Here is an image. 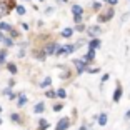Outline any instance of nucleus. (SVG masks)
Segmentation results:
<instances>
[{
	"instance_id": "nucleus-1",
	"label": "nucleus",
	"mask_w": 130,
	"mask_h": 130,
	"mask_svg": "<svg viewBox=\"0 0 130 130\" xmlns=\"http://www.w3.org/2000/svg\"><path fill=\"white\" fill-rule=\"evenodd\" d=\"M13 7H17L15 0H2L0 2V17L7 15L8 12H10V8H13Z\"/></svg>"
},
{
	"instance_id": "nucleus-2",
	"label": "nucleus",
	"mask_w": 130,
	"mask_h": 130,
	"mask_svg": "<svg viewBox=\"0 0 130 130\" xmlns=\"http://www.w3.org/2000/svg\"><path fill=\"white\" fill-rule=\"evenodd\" d=\"M75 48H77V45H63V47H58V50H57V54H55V55H69V54H72Z\"/></svg>"
},
{
	"instance_id": "nucleus-3",
	"label": "nucleus",
	"mask_w": 130,
	"mask_h": 130,
	"mask_svg": "<svg viewBox=\"0 0 130 130\" xmlns=\"http://www.w3.org/2000/svg\"><path fill=\"white\" fill-rule=\"evenodd\" d=\"M87 63L88 62L85 60V58H82V60H75V67H77V72L78 73H84V72H87Z\"/></svg>"
},
{
	"instance_id": "nucleus-4",
	"label": "nucleus",
	"mask_w": 130,
	"mask_h": 130,
	"mask_svg": "<svg viewBox=\"0 0 130 130\" xmlns=\"http://www.w3.org/2000/svg\"><path fill=\"white\" fill-rule=\"evenodd\" d=\"M69 125H70V120L67 119V117H63V119L58 120V123H57V127H55V130H67V128H69Z\"/></svg>"
},
{
	"instance_id": "nucleus-5",
	"label": "nucleus",
	"mask_w": 130,
	"mask_h": 130,
	"mask_svg": "<svg viewBox=\"0 0 130 130\" xmlns=\"http://www.w3.org/2000/svg\"><path fill=\"white\" fill-rule=\"evenodd\" d=\"M113 8H108L107 10V13H100L99 15V22H107V20H110L112 17H113Z\"/></svg>"
},
{
	"instance_id": "nucleus-6",
	"label": "nucleus",
	"mask_w": 130,
	"mask_h": 130,
	"mask_svg": "<svg viewBox=\"0 0 130 130\" xmlns=\"http://www.w3.org/2000/svg\"><path fill=\"white\" fill-rule=\"evenodd\" d=\"M57 50H58V43H48V45L45 47V54L47 55H54V54H57Z\"/></svg>"
},
{
	"instance_id": "nucleus-7",
	"label": "nucleus",
	"mask_w": 130,
	"mask_h": 130,
	"mask_svg": "<svg viewBox=\"0 0 130 130\" xmlns=\"http://www.w3.org/2000/svg\"><path fill=\"white\" fill-rule=\"evenodd\" d=\"M122 92H123V90H122V85L117 84V87H115V92H113V102H115V103L122 99Z\"/></svg>"
},
{
	"instance_id": "nucleus-8",
	"label": "nucleus",
	"mask_w": 130,
	"mask_h": 130,
	"mask_svg": "<svg viewBox=\"0 0 130 130\" xmlns=\"http://www.w3.org/2000/svg\"><path fill=\"white\" fill-rule=\"evenodd\" d=\"M100 47V40L99 38H92L90 42H88V48H93V50H97Z\"/></svg>"
},
{
	"instance_id": "nucleus-9",
	"label": "nucleus",
	"mask_w": 130,
	"mask_h": 130,
	"mask_svg": "<svg viewBox=\"0 0 130 130\" xmlns=\"http://www.w3.org/2000/svg\"><path fill=\"white\" fill-rule=\"evenodd\" d=\"M87 32H88V35H90L92 38H95V35H99V34H100V27H90Z\"/></svg>"
},
{
	"instance_id": "nucleus-10",
	"label": "nucleus",
	"mask_w": 130,
	"mask_h": 130,
	"mask_svg": "<svg viewBox=\"0 0 130 130\" xmlns=\"http://www.w3.org/2000/svg\"><path fill=\"white\" fill-rule=\"evenodd\" d=\"M72 12H73V15H82V13H84V8L75 4V5H72Z\"/></svg>"
},
{
	"instance_id": "nucleus-11",
	"label": "nucleus",
	"mask_w": 130,
	"mask_h": 130,
	"mask_svg": "<svg viewBox=\"0 0 130 130\" xmlns=\"http://www.w3.org/2000/svg\"><path fill=\"white\" fill-rule=\"evenodd\" d=\"M84 58H85V60H87V62H92L93 58H95V50H93V48H88V54L85 55Z\"/></svg>"
},
{
	"instance_id": "nucleus-12",
	"label": "nucleus",
	"mask_w": 130,
	"mask_h": 130,
	"mask_svg": "<svg viewBox=\"0 0 130 130\" xmlns=\"http://www.w3.org/2000/svg\"><path fill=\"white\" fill-rule=\"evenodd\" d=\"M43 110H45V103H42V102H38L37 105H35V108H34L35 113H42Z\"/></svg>"
},
{
	"instance_id": "nucleus-13",
	"label": "nucleus",
	"mask_w": 130,
	"mask_h": 130,
	"mask_svg": "<svg viewBox=\"0 0 130 130\" xmlns=\"http://www.w3.org/2000/svg\"><path fill=\"white\" fill-rule=\"evenodd\" d=\"M27 103V97L25 95H19V102H17V107H25Z\"/></svg>"
},
{
	"instance_id": "nucleus-14",
	"label": "nucleus",
	"mask_w": 130,
	"mask_h": 130,
	"mask_svg": "<svg viewBox=\"0 0 130 130\" xmlns=\"http://www.w3.org/2000/svg\"><path fill=\"white\" fill-rule=\"evenodd\" d=\"M97 119H99V123L103 127L105 123H107V119H108V117H107V113H100L99 117H97Z\"/></svg>"
},
{
	"instance_id": "nucleus-15",
	"label": "nucleus",
	"mask_w": 130,
	"mask_h": 130,
	"mask_svg": "<svg viewBox=\"0 0 130 130\" xmlns=\"http://www.w3.org/2000/svg\"><path fill=\"white\" fill-rule=\"evenodd\" d=\"M0 30H4V32H10V30H12V25H8L7 22H0Z\"/></svg>"
},
{
	"instance_id": "nucleus-16",
	"label": "nucleus",
	"mask_w": 130,
	"mask_h": 130,
	"mask_svg": "<svg viewBox=\"0 0 130 130\" xmlns=\"http://www.w3.org/2000/svg\"><path fill=\"white\" fill-rule=\"evenodd\" d=\"M15 10H17V13H19V15H25V13H27V8L23 7V5H17Z\"/></svg>"
},
{
	"instance_id": "nucleus-17",
	"label": "nucleus",
	"mask_w": 130,
	"mask_h": 130,
	"mask_svg": "<svg viewBox=\"0 0 130 130\" xmlns=\"http://www.w3.org/2000/svg\"><path fill=\"white\" fill-rule=\"evenodd\" d=\"M7 60V50H0V65H4Z\"/></svg>"
},
{
	"instance_id": "nucleus-18",
	"label": "nucleus",
	"mask_w": 130,
	"mask_h": 130,
	"mask_svg": "<svg viewBox=\"0 0 130 130\" xmlns=\"http://www.w3.org/2000/svg\"><path fill=\"white\" fill-rule=\"evenodd\" d=\"M72 34H73L72 28H63V30H62V35H63L65 38H70V37H72Z\"/></svg>"
},
{
	"instance_id": "nucleus-19",
	"label": "nucleus",
	"mask_w": 130,
	"mask_h": 130,
	"mask_svg": "<svg viewBox=\"0 0 130 130\" xmlns=\"http://www.w3.org/2000/svg\"><path fill=\"white\" fill-rule=\"evenodd\" d=\"M38 125H40V130H47V128H48V123H47L43 119L38 120Z\"/></svg>"
},
{
	"instance_id": "nucleus-20",
	"label": "nucleus",
	"mask_w": 130,
	"mask_h": 130,
	"mask_svg": "<svg viewBox=\"0 0 130 130\" xmlns=\"http://www.w3.org/2000/svg\"><path fill=\"white\" fill-rule=\"evenodd\" d=\"M10 119H12V122H15V123H20V122H22L19 113H12V115H10Z\"/></svg>"
},
{
	"instance_id": "nucleus-21",
	"label": "nucleus",
	"mask_w": 130,
	"mask_h": 130,
	"mask_svg": "<svg viewBox=\"0 0 130 130\" xmlns=\"http://www.w3.org/2000/svg\"><path fill=\"white\" fill-rule=\"evenodd\" d=\"M50 84H52V78H50V77H47L45 80H42V82H40V87H48Z\"/></svg>"
},
{
	"instance_id": "nucleus-22",
	"label": "nucleus",
	"mask_w": 130,
	"mask_h": 130,
	"mask_svg": "<svg viewBox=\"0 0 130 130\" xmlns=\"http://www.w3.org/2000/svg\"><path fill=\"white\" fill-rule=\"evenodd\" d=\"M7 69H8V72H10V73H17L15 63H7Z\"/></svg>"
},
{
	"instance_id": "nucleus-23",
	"label": "nucleus",
	"mask_w": 130,
	"mask_h": 130,
	"mask_svg": "<svg viewBox=\"0 0 130 130\" xmlns=\"http://www.w3.org/2000/svg\"><path fill=\"white\" fill-rule=\"evenodd\" d=\"M57 97H60V99H65V97H67V92H65L63 88H58V90H57Z\"/></svg>"
},
{
	"instance_id": "nucleus-24",
	"label": "nucleus",
	"mask_w": 130,
	"mask_h": 130,
	"mask_svg": "<svg viewBox=\"0 0 130 130\" xmlns=\"http://www.w3.org/2000/svg\"><path fill=\"white\" fill-rule=\"evenodd\" d=\"M45 95L48 97V99H54V97H57V92H55V90H47Z\"/></svg>"
},
{
	"instance_id": "nucleus-25",
	"label": "nucleus",
	"mask_w": 130,
	"mask_h": 130,
	"mask_svg": "<svg viewBox=\"0 0 130 130\" xmlns=\"http://www.w3.org/2000/svg\"><path fill=\"white\" fill-rule=\"evenodd\" d=\"M2 42L5 43V47H12V45H13V40H10V38H5V37H4V40H2Z\"/></svg>"
},
{
	"instance_id": "nucleus-26",
	"label": "nucleus",
	"mask_w": 130,
	"mask_h": 130,
	"mask_svg": "<svg viewBox=\"0 0 130 130\" xmlns=\"http://www.w3.org/2000/svg\"><path fill=\"white\" fill-rule=\"evenodd\" d=\"M73 22L78 25V23H82V15H73Z\"/></svg>"
},
{
	"instance_id": "nucleus-27",
	"label": "nucleus",
	"mask_w": 130,
	"mask_h": 130,
	"mask_svg": "<svg viewBox=\"0 0 130 130\" xmlns=\"http://www.w3.org/2000/svg\"><path fill=\"white\" fill-rule=\"evenodd\" d=\"M62 108H63V105H62V103H57V105L54 107V110H55V112H60Z\"/></svg>"
},
{
	"instance_id": "nucleus-28",
	"label": "nucleus",
	"mask_w": 130,
	"mask_h": 130,
	"mask_svg": "<svg viewBox=\"0 0 130 130\" xmlns=\"http://www.w3.org/2000/svg\"><path fill=\"white\" fill-rule=\"evenodd\" d=\"M92 7L95 8V10H100V8H102V5H100L99 2H93V4H92Z\"/></svg>"
},
{
	"instance_id": "nucleus-29",
	"label": "nucleus",
	"mask_w": 130,
	"mask_h": 130,
	"mask_svg": "<svg viewBox=\"0 0 130 130\" xmlns=\"http://www.w3.org/2000/svg\"><path fill=\"white\" fill-rule=\"evenodd\" d=\"M35 57H37L38 60H43V58L47 57V54H37V55H35Z\"/></svg>"
},
{
	"instance_id": "nucleus-30",
	"label": "nucleus",
	"mask_w": 130,
	"mask_h": 130,
	"mask_svg": "<svg viewBox=\"0 0 130 130\" xmlns=\"http://www.w3.org/2000/svg\"><path fill=\"white\" fill-rule=\"evenodd\" d=\"M77 30H78V32H84V30H85V27L82 25V23H78V25H77Z\"/></svg>"
},
{
	"instance_id": "nucleus-31",
	"label": "nucleus",
	"mask_w": 130,
	"mask_h": 130,
	"mask_svg": "<svg viewBox=\"0 0 130 130\" xmlns=\"http://www.w3.org/2000/svg\"><path fill=\"white\" fill-rule=\"evenodd\" d=\"M52 12H54V7H48V8H47V10H45V13H47V15H50Z\"/></svg>"
},
{
	"instance_id": "nucleus-32",
	"label": "nucleus",
	"mask_w": 130,
	"mask_h": 130,
	"mask_svg": "<svg viewBox=\"0 0 130 130\" xmlns=\"http://www.w3.org/2000/svg\"><path fill=\"white\" fill-rule=\"evenodd\" d=\"M107 2H108L110 5H117V4H119V0H107Z\"/></svg>"
},
{
	"instance_id": "nucleus-33",
	"label": "nucleus",
	"mask_w": 130,
	"mask_h": 130,
	"mask_svg": "<svg viewBox=\"0 0 130 130\" xmlns=\"http://www.w3.org/2000/svg\"><path fill=\"white\" fill-rule=\"evenodd\" d=\"M22 28L23 30H28V23H22Z\"/></svg>"
},
{
	"instance_id": "nucleus-34",
	"label": "nucleus",
	"mask_w": 130,
	"mask_h": 130,
	"mask_svg": "<svg viewBox=\"0 0 130 130\" xmlns=\"http://www.w3.org/2000/svg\"><path fill=\"white\" fill-rule=\"evenodd\" d=\"M102 80H103V82H107V80H108V73H105V75L102 77Z\"/></svg>"
},
{
	"instance_id": "nucleus-35",
	"label": "nucleus",
	"mask_w": 130,
	"mask_h": 130,
	"mask_svg": "<svg viewBox=\"0 0 130 130\" xmlns=\"http://www.w3.org/2000/svg\"><path fill=\"white\" fill-rule=\"evenodd\" d=\"M125 119H127V120L130 119V110H127V112H125Z\"/></svg>"
},
{
	"instance_id": "nucleus-36",
	"label": "nucleus",
	"mask_w": 130,
	"mask_h": 130,
	"mask_svg": "<svg viewBox=\"0 0 130 130\" xmlns=\"http://www.w3.org/2000/svg\"><path fill=\"white\" fill-rule=\"evenodd\" d=\"M2 40H4V34H2V32H0V42H2Z\"/></svg>"
},
{
	"instance_id": "nucleus-37",
	"label": "nucleus",
	"mask_w": 130,
	"mask_h": 130,
	"mask_svg": "<svg viewBox=\"0 0 130 130\" xmlns=\"http://www.w3.org/2000/svg\"><path fill=\"white\" fill-rule=\"evenodd\" d=\"M80 130H87V125H82V127H80Z\"/></svg>"
},
{
	"instance_id": "nucleus-38",
	"label": "nucleus",
	"mask_w": 130,
	"mask_h": 130,
	"mask_svg": "<svg viewBox=\"0 0 130 130\" xmlns=\"http://www.w3.org/2000/svg\"><path fill=\"white\" fill-rule=\"evenodd\" d=\"M60 2H67V0H60Z\"/></svg>"
},
{
	"instance_id": "nucleus-39",
	"label": "nucleus",
	"mask_w": 130,
	"mask_h": 130,
	"mask_svg": "<svg viewBox=\"0 0 130 130\" xmlns=\"http://www.w3.org/2000/svg\"><path fill=\"white\" fill-rule=\"evenodd\" d=\"M38 2H43V0H38Z\"/></svg>"
},
{
	"instance_id": "nucleus-40",
	"label": "nucleus",
	"mask_w": 130,
	"mask_h": 130,
	"mask_svg": "<svg viewBox=\"0 0 130 130\" xmlns=\"http://www.w3.org/2000/svg\"><path fill=\"white\" fill-rule=\"evenodd\" d=\"M0 112H2V107H0Z\"/></svg>"
},
{
	"instance_id": "nucleus-41",
	"label": "nucleus",
	"mask_w": 130,
	"mask_h": 130,
	"mask_svg": "<svg viewBox=\"0 0 130 130\" xmlns=\"http://www.w3.org/2000/svg\"><path fill=\"white\" fill-rule=\"evenodd\" d=\"M0 123H2V119H0Z\"/></svg>"
},
{
	"instance_id": "nucleus-42",
	"label": "nucleus",
	"mask_w": 130,
	"mask_h": 130,
	"mask_svg": "<svg viewBox=\"0 0 130 130\" xmlns=\"http://www.w3.org/2000/svg\"><path fill=\"white\" fill-rule=\"evenodd\" d=\"M103 2H107V0H103Z\"/></svg>"
}]
</instances>
